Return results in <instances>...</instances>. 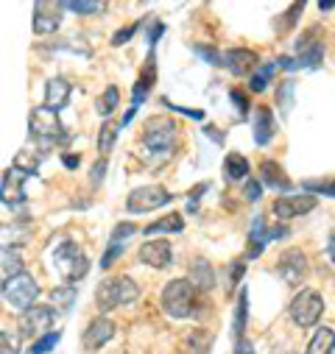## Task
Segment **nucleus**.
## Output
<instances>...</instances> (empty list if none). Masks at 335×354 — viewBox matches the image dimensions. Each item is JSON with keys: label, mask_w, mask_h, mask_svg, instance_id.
I'll list each match as a JSON object with an SVG mask.
<instances>
[{"label": "nucleus", "mask_w": 335, "mask_h": 354, "mask_svg": "<svg viewBox=\"0 0 335 354\" xmlns=\"http://www.w3.org/2000/svg\"><path fill=\"white\" fill-rule=\"evenodd\" d=\"M162 106H168V109H174V112H182V115H188V118H193V120H201L204 115L199 112V109H185V106H176V104H171V101H162Z\"/></svg>", "instance_id": "42"}, {"label": "nucleus", "mask_w": 335, "mask_h": 354, "mask_svg": "<svg viewBox=\"0 0 335 354\" xmlns=\"http://www.w3.org/2000/svg\"><path fill=\"white\" fill-rule=\"evenodd\" d=\"M321 313H324V299H321L316 290H302V293L291 301V307H288L291 321H293L296 326H302V329L316 326L318 318H321Z\"/></svg>", "instance_id": "7"}, {"label": "nucleus", "mask_w": 335, "mask_h": 354, "mask_svg": "<svg viewBox=\"0 0 335 354\" xmlns=\"http://www.w3.org/2000/svg\"><path fill=\"white\" fill-rule=\"evenodd\" d=\"M112 337H115V324L109 318H96V321H90L87 329H84L81 343L87 351H101Z\"/></svg>", "instance_id": "15"}, {"label": "nucleus", "mask_w": 335, "mask_h": 354, "mask_svg": "<svg viewBox=\"0 0 335 354\" xmlns=\"http://www.w3.org/2000/svg\"><path fill=\"white\" fill-rule=\"evenodd\" d=\"M143 142L151 153H171L176 148V123L171 118L154 115L145 120V131H143Z\"/></svg>", "instance_id": "5"}, {"label": "nucleus", "mask_w": 335, "mask_h": 354, "mask_svg": "<svg viewBox=\"0 0 335 354\" xmlns=\"http://www.w3.org/2000/svg\"><path fill=\"white\" fill-rule=\"evenodd\" d=\"M260 196H263V182H257V179H246L243 198H246L248 204H255V201H260Z\"/></svg>", "instance_id": "38"}, {"label": "nucleus", "mask_w": 335, "mask_h": 354, "mask_svg": "<svg viewBox=\"0 0 335 354\" xmlns=\"http://www.w3.org/2000/svg\"><path fill=\"white\" fill-rule=\"evenodd\" d=\"M28 131H31V140L39 142L42 153L51 151L53 145H64V142L70 140L67 131H64V123L59 120V115L51 112V109H45V106H37V109L31 112V118H28Z\"/></svg>", "instance_id": "2"}, {"label": "nucleus", "mask_w": 335, "mask_h": 354, "mask_svg": "<svg viewBox=\"0 0 335 354\" xmlns=\"http://www.w3.org/2000/svg\"><path fill=\"white\" fill-rule=\"evenodd\" d=\"M271 209H274L277 218L291 221V218H299V215L316 209V196H280L271 204Z\"/></svg>", "instance_id": "14"}, {"label": "nucleus", "mask_w": 335, "mask_h": 354, "mask_svg": "<svg viewBox=\"0 0 335 354\" xmlns=\"http://www.w3.org/2000/svg\"><path fill=\"white\" fill-rule=\"evenodd\" d=\"M134 232H137L134 223H118V226H115V232H112V237H109V248H107V254L101 257V268H104V271L115 265V259H118V257L123 254V248H126V237H132Z\"/></svg>", "instance_id": "19"}, {"label": "nucleus", "mask_w": 335, "mask_h": 354, "mask_svg": "<svg viewBox=\"0 0 335 354\" xmlns=\"http://www.w3.org/2000/svg\"><path fill=\"white\" fill-rule=\"evenodd\" d=\"M26 268H23V257L12 248H0V285H6L9 279L20 277Z\"/></svg>", "instance_id": "23"}, {"label": "nucleus", "mask_w": 335, "mask_h": 354, "mask_svg": "<svg viewBox=\"0 0 335 354\" xmlns=\"http://www.w3.org/2000/svg\"><path fill=\"white\" fill-rule=\"evenodd\" d=\"M302 12H305V3H293V6H291V9L285 12V15H282L285 20L280 23V31H288V28H291V26L296 23V15H302Z\"/></svg>", "instance_id": "39"}, {"label": "nucleus", "mask_w": 335, "mask_h": 354, "mask_svg": "<svg viewBox=\"0 0 335 354\" xmlns=\"http://www.w3.org/2000/svg\"><path fill=\"white\" fill-rule=\"evenodd\" d=\"M140 296V285L132 279V277H109L98 285L96 290V304L101 313H112L123 304H132L137 301Z\"/></svg>", "instance_id": "3"}, {"label": "nucleus", "mask_w": 335, "mask_h": 354, "mask_svg": "<svg viewBox=\"0 0 335 354\" xmlns=\"http://www.w3.org/2000/svg\"><path fill=\"white\" fill-rule=\"evenodd\" d=\"M134 31H137V26H126V28H120V31H115V37H112V45L115 48H120V45H126L132 37H134Z\"/></svg>", "instance_id": "40"}, {"label": "nucleus", "mask_w": 335, "mask_h": 354, "mask_svg": "<svg viewBox=\"0 0 335 354\" xmlns=\"http://www.w3.org/2000/svg\"><path fill=\"white\" fill-rule=\"evenodd\" d=\"M171 201H174V196L168 193V187H162V185H145V187L132 190V196L126 198V209L132 215H143V212H154V209H159L165 204H171Z\"/></svg>", "instance_id": "6"}, {"label": "nucleus", "mask_w": 335, "mask_h": 354, "mask_svg": "<svg viewBox=\"0 0 335 354\" xmlns=\"http://www.w3.org/2000/svg\"><path fill=\"white\" fill-rule=\"evenodd\" d=\"M327 254H329V262H335V229L329 232V240H327Z\"/></svg>", "instance_id": "49"}, {"label": "nucleus", "mask_w": 335, "mask_h": 354, "mask_svg": "<svg viewBox=\"0 0 335 354\" xmlns=\"http://www.w3.org/2000/svg\"><path fill=\"white\" fill-rule=\"evenodd\" d=\"M190 285L199 290V293H207L215 288V271L207 259H196L193 268H190Z\"/></svg>", "instance_id": "22"}, {"label": "nucleus", "mask_w": 335, "mask_h": 354, "mask_svg": "<svg viewBox=\"0 0 335 354\" xmlns=\"http://www.w3.org/2000/svg\"><path fill=\"white\" fill-rule=\"evenodd\" d=\"M62 162H64V167H70V170H73V167H78V162H81V156H73V153H64V156H62Z\"/></svg>", "instance_id": "48"}, {"label": "nucleus", "mask_w": 335, "mask_h": 354, "mask_svg": "<svg viewBox=\"0 0 335 354\" xmlns=\"http://www.w3.org/2000/svg\"><path fill=\"white\" fill-rule=\"evenodd\" d=\"M274 67H277V62L274 64H266V67H260V73H255L251 75V93H263L266 86H269V78H271V73H274Z\"/></svg>", "instance_id": "35"}, {"label": "nucleus", "mask_w": 335, "mask_h": 354, "mask_svg": "<svg viewBox=\"0 0 335 354\" xmlns=\"http://www.w3.org/2000/svg\"><path fill=\"white\" fill-rule=\"evenodd\" d=\"M257 53L255 50H248V48H235V50H226L221 56V64L232 73V75H248L251 70L257 67Z\"/></svg>", "instance_id": "17"}, {"label": "nucleus", "mask_w": 335, "mask_h": 354, "mask_svg": "<svg viewBox=\"0 0 335 354\" xmlns=\"http://www.w3.org/2000/svg\"><path fill=\"white\" fill-rule=\"evenodd\" d=\"M70 12L75 15H101L104 3H96V0H73V3H64Z\"/></svg>", "instance_id": "34"}, {"label": "nucleus", "mask_w": 335, "mask_h": 354, "mask_svg": "<svg viewBox=\"0 0 335 354\" xmlns=\"http://www.w3.org/2000/svg\"><path fill=\"white\" fill-rule=\"evenodd\" d=\"M26 182H28V173L20 167H9L3 182H0V201L6 207H20L26 204Z\"/></svg>", "instance_id": "12"}, {"label": "nucleus", "mask_w": 335, "mask_h": 354, "mask_svg": "<svg viewBox=\"0 0 335 354\" xmlns=\"http://www.w3.org/2000/svg\"><path fill=\"white\" fill-rule=\"evenodd\" d=\"M324 59V42H321V28L313 26L307 28L299 42H296V62H293V70L305 67V70H316Z\"/></svg>", "instance_id": "9"}, {"label": "nucleus", "mask_w": 335, "mask_h": 354, "mask_svg": "<svg viewBox=\"0 0 335 354\" xmlns=\"http://www.w3.org/2000/svg\"><path fill=\"white\" fill-rule=\"evenodd\" d=\"M0 354H20V335L0 332Z\"/></svg>", "instance_id": "37"}, {"label": "nucleus", "mask_w": 335, "mask_h": 354, "mask_svg": "<svg viewBox=\"0 0 335 354\" xmlns=\"http://www.w3.org/2000/svg\"><path fill=\"white\" fill-rule=\"evenodd\" d=\"M210 190V185L204 182V185H199L193 193H190V198H188V207H190V212H196L199 209V198H201V193H207Z\"/></svg>", "instance_id": "44"}, {"label": "nucleus", "mask_w": 335, "mask_h": 354, "mask_svg": "<svg viewBox=\"0 0 335 354\" xmlns=\"http://www.w3.org/2000/svg\"><path fill=\"white\" fill-rule=\"evenodd\" d=\"M196 50H199V53H201V56L207 59V64H221V56H218L215 50H210V48H201V45H199Z\"/></svg>", "instance_id": "47"}, {"label": "nucleus", "mask_w": 335, "mask_h": 354, "mask_svg": "<svg viewBox=\"0 0 335 354\" xmlns=\"http://www.w3.org/2000/svg\"><path fill=\"white\" fill-rule=\"evenodd\" d=\"M260 176H263V185H269L271 190H282V193H288L291 190V179L285 176V170L280 167V162H271V159H266L263 165H260Z\"/></svg>", "instance_id": "20"}, {"label": "nucleus", "mask_w": 335, "mask_h": 354, "mask_svg": "<svg viewBox=\"0 0 335 354\" xmlns=\"http://www.w3.org/2000/svg\"><path fill=\"white\" fill-rule=\"evenodd\" d=\"M137 259H140L143 265H151V268L159 271V268H168V265H171L174 248H171V243H168V240H148V243L140 245Z\"/></svg>", "instance_id": "13"}, {"label": "nucleus", "mask_w": 335, "mask_h": 354, "mask_svg": "<svg viewBox=\"0 0 335 354\" xmlns=\"http://www.w3.org/2000/svg\"><path fill=\"white\" fill-rule=\"evenodd\" d=\"M115 140H118V126L115 123H104L101 131H98V151L109 153L115 148Z\"/></svg>", "instance_id": "30"}, {"label": "nucleus", "mask_w": 335, "mask_h": 354, "mask_svg": "<svg viewBox=\"0 0 335 354\" xmlns=\"http://www.w3.org/2000/svg\"><path fill=\"white\" fill-rule=\"evenodd\" d=\"M224 176L229 182H243L248 176V159L243 153H229L224 159Z\"/></svg>", "instance_id": "25"}, {"label": "nucleus", "mask_w": 335, "mask_h": 354, "mask_svg": "<svg viewBox=\"0 0 335 354\" xmlns=\"http://www.w3.org/2000/svg\"><path fill=\"white\" fill-rule=\"evenodd\" d=\"M53 265H56V271L62 274L64 282H78V279L87 277V271H90L87 254H84L78 248V243H73V240H62L53 248Z\"/></svg>", "instance_id": "4"}, {"label": "nucleus", "mask_w": 335, "mask_h": 354, "mask_svg": "<svg viewBox=\"0 0 335 354\" xmlns=\"http://www.w3.org/2000/svg\"><path fill=\"white\" fill-rule=\"evenodd\" d=\"M104 176H107V159H101V162H96V165H93V176H90L93 187H98V185L104 182Z\"/></svg>", "instance_id": "41"}, {"label": "nucleus", "mask_w": 335, "mask_h": 354, "mask_svg": "<svg viewBox=\"0 0 335 354\" xmlns=\"http://www.w3.org/2000/svg\"><path fill=\"white\" fill-rule=\"evenodd\" d=\"M243 271H246V265H243V262L232 265V268H229V285H237V282H240V277H243Z\"/></svg>", "instance_id": "46"}, {"label": "nucleus", "mask_w": 335, "mask_h": 354, "mask_svg": "<svg viewBox=\"0 0 335 354\" xmlns=\"http://www.w3.org/2000/svg\"><path fill=\"white\" fill-rule=\"evenodd\" d=\"M59 340H62V332H48V335H42L39 340H34V346L28 348V354H48Z\"/></svg>", "instance_id": "33"}, {"label": "nucleus", "mask_w": 335, "mask_h": 354, "mask_svg": "<svg viewBox=\"0 0 335 354\" xmlns=\"http://www.w3.org/2000/svg\"><path fill=\"white\" fill-rule=\"evenodd\" d=\"M188 346H190L193 354H207V348H210V335H207L204 329H196V332H190Z\"/></svg>", "instance_id": "36"}, {"label": "nucleus", "mask_w": 335, "mask_h": 354, "mask_svg": "<svg viewBox=\"0 0 335 354\" xmlns=\"http://www.w3.org/2000/svg\"><path fill=\"white\" fill-rule=\"evenodd\" d=\"M53 318L56 313L51 307H42V304H34L28 307L23 315H20V324H17V335L20 337H28V340H39L51 326H53Z\"/></svg>", "instance_id": "10"}, {"label": "nucleus", "mask_w": 335, "mask_h": 354, "mask_svg": "<svg viewBox=\"0 0 335 354\" xmlns=\"http://www.w3.org/2000/svg\"><path fill=\"white\" fill-rule=\"evenodd\" d=\"M154 75H156V67H154V56L148 59V73L143 70V75H140V81L134 84V95H132V109L137 112V106L143 104V98L151 93V86H154Z\"/></svg>", "instance_id": "26"}, {"label": "nucleus", "mask_w": 335, "mask_h": 354, "mask_svg": "<svg viewBox=\"0 0 335 354\" xmlns=\"http://www.w3.org/2000/svg\"><path fill=\"white\" fill-rule=\"evenodd\" d=\"M277 277L285 282V285H291V288H296V285H302V279H305V274H307V257H305V251H299V248H288V251H282L280 257H277Z\"/></svg>", "instance_id": "11"}, {"label": "nucleus", "mask_w": 335, "mask_h": 354, "mask_svg": "<svg viewBox=\"0 0 335 354\" xmlns=\"http://www.w3.org/2000/svg\"><path fill=\"white\" fill-rule=\"evenodd\" d=\"M229 98H232V104L237 106V112H240V115H246V112H248V101H246V95H243L240 90H232V93H229Z\"/></svg>", "instance_id": "43"}, {"label": "nucleus", "mask_w": 335, "mask_h": 354, "mask_svg": "<svg viewBox=\"0 0 335 354\" xmlns=\"http://www.w3.org/2000/svg\"><path fill=\"white\" fill-rule=\"evenodd\" d=\"M118 104H120V93H118V86H107V93L98 98L96 109H98V115H101V118H109V115L118 109Z\"/></svg>", "instance_id": "29"}, {"label": "nucleus", "mask_w": 335, "mask_h": 354, "mask_svg": "<svg viewBox=\"0 0 335 354\" xmlns=\"http://www.w3.org/2000/svg\"><path fill=\"white\" fill-rule=\"evenodd\" d=\"M3 288V299L15 307V310H28L34 301H37V296H39V285H37V279L31 277V274H20V277H15V279H9L6 285H0Z\"/></svg>", "instance_id": "8"}, {"label": "nucleus", "mask_w": 335, "mask_h": 354, "mask_svg": "<svg viewBox=\"0 0 335 354\" xmlns=\"http://www.w3.org/2000/svg\"><path fill=\"white\" fill-rule=\"evenodd\" d=\"M274 115L269 106H257L255 112V142L257 145H269L274 140Z\"/></svg>", "instance_id": "21"}, {"label": "nucleus", "mask_w": 335, "mask_h": 354, "mask_svg": "<svg viewBox=\"0 0 335 354\" xmlns=\"http://www.w3.org/2000/svg\"><path fill=\"white\" fill-rule=\"evenodd\" d=\"M162 310L171 318H190L199 313V290L190 285V279H174L162 290Z\"/></svg>", "instance_id": "1"}, {"label": "nucleus", "mask_w": 335, "mask_h": 354, "mask_svg": "<svg viewBox=\"0 0 335 354\" xmlns=\"http://www.w3.org/2000/svg\"><path fill=\"white\" fill-rule=\"evenodd\" d=\"M31 26H34V34H39V37L59 31V26H62V6H56V3H37Z\"/></svg>", "instance_id": "16"}, {"label": "nucleus", "mask_w": 335, "mask_h": 354, "mask_svg": "<svg viewBox=\"0 0 335 354\" xmlns=\"http://www.w3.org/2000/svg\"><path fill=\"white\" fill-rule=\"evenodd\" d=\"M235 354H255V343L246 340V337H240V340L235 343Z\"/></svg>", "instance_id": "45"}, {"label": "nucleus", "mask_w": 335, "mask_h": 354, "mask_svg": "<svg viewBox=\"0 0 335 354\" xmlns=\"http://www.w3.org/2000/svg\"><path fill=\"white\" fill-rule=\"evenodd\" d=\"M70 93H73V86H70V81H67V78H62V75L51 78V81L45 84V109H51V112H56V115H59V112L67 106Z\"/></svg>", "instance_id": "18"}, {"label": "nucleus", "mask_w": 335, "mask_h": 354, "mask_svg": "<svg viewBox=\"0 0 335 354\" xmlns=\"http://www.w3.org/2000/svg\"><path fill=\"white\" fill-rule=\"evenodd\" d=\"M246 321H248V293H246V288L240 290V296H237V307H235V324H232V332H235V337L240 340L243 337V332H246Z\"/></svg>", "instance_id": "28"}, {"label": "nucleus", "mask_w": 335, "mask_h": 354, "mask_svg": "<svg viewBox=\"0 0 335 354\" xmlns=\"http://www.w3.org/2000/svg\"><path fill=\"white\" fill-rule=\"evenodd\" d=\"M51 299H53V304H56L59 310H70V307H73V301H75V285L56 288V290L51 293Z\"/></svg>", "instance_id": "31"}, {"label": "nucleus", "mask_w": 335, "mask_h": 354, "mask_svg": "<svg viewBox=\"0 0 335 354\" xmlns=\"http://www.w3.org/2000/svg\"><path fill=\"white\" fill-rule=\"evenodd\" d=\"M182 229H185V218H182L179 212H171L168 218H159V221L148 223L143 232L151 237V234H159V232H168V234H171V232H182Z\"/></svg>", "instance_id": "27"}, {"label": "nucleus", "mask_w": 335, "mask_h": 354, "mask_svg": "<svg viewBox=\"0 0 335 354\" xmlns=\"http://www.w3.org/2000/svg\"><path fill=\"white\" fill-rule=\"evenodd\" d=\"M318 9L321 12H329V9H335V3H318Z\"/></svg>", "instance_id": "50"}, {"label": "nucleus", "mask_w": 335, "mask_h": 354, "mask_svg": "<svg viewBox=\"0 0 335 354\" xmlns=\"http://www.w3.org/2000/svg\"><path fill=\"white\" fill-rule=\"evenodd\" d=\"M302 187L307 193H324V196L335 198V179H307V182H302Z\"/></svg>", "instance_id": "32"}, {"label": "nucleus", "mask_w": 335, "mask_h": 354, "mask_svg": "<svg viewBox=\"0 0 335 354\" xmlns=\"http://www.w3.org/2000/svg\"><path fill=\"white\" fill-rule=\"evenodd\" d=\"M305 354H335V332L327 329V326H321L313 335V340L307 343V351Z\"/></svg>", "instance_id": "24"}]
</instances>
